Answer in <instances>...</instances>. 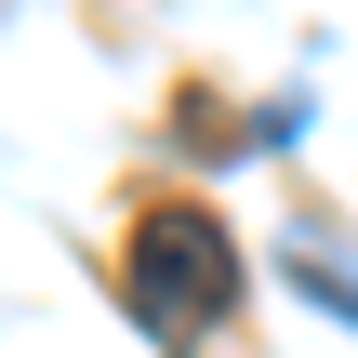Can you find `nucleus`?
<instances>
[{"label":"nucleus","instance_id":"nucleus-1","mask_svg":"<svg viewBox=\"0 0 358 358\" xmlns=\"http://www.w3.org/2000/svg\"><path fill=\"white\" fill-rule=\"evenodd\" d=\"M120 306H133V332L173 358L213 345V319L239 306V239L199 213V199H159V213H133V239H120Z\"/></svg>","mask_w":358,"mask_h":358}]
</instances>
